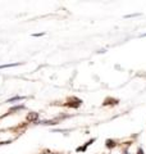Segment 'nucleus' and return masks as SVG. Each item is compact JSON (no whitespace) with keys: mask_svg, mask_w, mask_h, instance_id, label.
<instances>
[{"mask_svg":"<svg viewBox=\"0 0 146 154\" xmlns=\"http://www.w3.org/2000/svg\"><path fill=\"white\" fill-rule=\"evenodd\" d=\"M22 99H24V98H23V96H14V98H12V99H9V100H8V103L16 102V100H22Z\"/></svg>","mask_w":146,"mask_h":154,"instance_id":"3","label":"nucleus"},{"mask_svg":"<svg viewBox=\"0 0 146 154\" xmlns=\"http://www.w3.org/2000/svg\"><path fill=\"white\" fill-rule=\"evenodd\" d=\"M106 144H108V146H109V148L114 146V143H113V141H110V140H108V141H106Z\"/></svg>","mask_w":146,"mask_h":154,"instance_id":"5","label":"nucleus"},{"mask_svg":"<svg viewBox=\"0 0 146 154\" xmlns=\"http://www.w3.org/2000/svg\"><path fill=\"white\" fill-rule=\"evenodd\" d=\"M19 66V63H11V64H2L0 66V69H3V68H8V67H17Z\"/></svg>","mask_w":146,"mask_h":154,"instance_id":"2","label":"nucleus"},{"mask_svg":"<svg viewBox=\"0 0 146 154\" xmlns=\"http://www.w3.org/2000/svg\"><path fill=\"white\" fill-rule=\"evenodd\" d=\"M37 118H38V113H30V114L27 116L28 121H36Z\"/></svg>","mask_w":146,"mask_h":154,"instance_id":"1","label":"nucleus"},{"mask_svg":"<svg viewBox=\"0 0 146 154\" xmlns=\"http://www.w3.org/2000/svg\"><path fill=\"white\" fill-rule=\"evenodd\" d=\"M138 154H144V152H142V150H141V149H140V150H138Z\"/></svg>","mask_w":146,"mask_h":154,"instance_id":"6","label":"nucleus"},{"mask_svg":"<svg viewBox=\"0 0 146 154\" xmlns=\"http://www.w3.org/2000/svg\"><path fill=\"white\" fill-rule=\"evenodd\" d=\"M23 108V105H17V107H13L11 109V112H14V110H18V109H22Z\"/></svg>","mask_w":146,"mask_h":154,"instance_id":"4","label":"nucleus"}]
</instances>
